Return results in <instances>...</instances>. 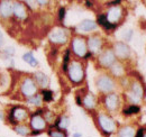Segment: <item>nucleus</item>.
Instances as JSON below:
<instances>
[{
    "label": "nucleus",
    "mask_w": 146,
    "mask_h": 137,
    "mask_svg": "<svg viewBox=\"0 0 146 137\" xmlns=\"http://www.w3.org/2000/svg\"><path fill=\"white\" fill-rule=\"evenodd\" d=\"M68 73L70 80L74 83H80L84 78L83 65L79 61H72L68 67Z\"/></svg>",
    "instance_id": "1"
},
{
    "label": "nucleus",
    "mask_w": 146,
    "mask_h": 137,
    "mask_svg": "<svg viewBox=\"0 0 146 137\" xmlns=\"http://www.w3.org/2000/svg\"><path fill=\"white\" fill-rule=\"evenodd\" d=\"M144 96V90H143V86L138 82V81H135L130 84L129 88V91L127 92V97L129 99V101L131 103H138L142 98Z\"/></svg>",
    "instance_id": "2"
},
{
    "label": "nucleus",
    "mask_w": 146,
    "mask_h": 137,
    "mask_svg": "<svg viewBox=\"0 0 146 137\" xmlns=\"http://www.w3.org/2000/svg\"><path fill=\"white\" fill-rule=\"evenodd\" d=\"M68 32L64 28L61 27H56L54 29L51 31V33L48 34V38L53 44H57V45H62L65 44L68 42Z\"/></svg>",
    "instance_id": "3"
},
{
    "label": "nucleus",
    "mask_w": 146,
    "mask_h": 137,
    "mask_svg": "<svg viewBox=\"0 0 146 137\" xmlns=\"http://www.w3.org/2000/svg\"><path fill=\"white\" fill-rule=\"evenodd\" d=\"M98 124L100 126V128L106 133V134H111L116 130V122L111 117H109L108 115L101 114L98 116Z\"/></svg>",
    "instance_id": "4"
},
{
    "label": "nucleus",
    "mask_w": 146,
    "mask_h": 137,
    "mask_svg": "<svg viewBox=\"0 0 146 137\" xmlns=\"http://www.w3.org/2000/svg\"><path fill=\"white\" fill-rule=\"evenodd\" d=\"M87 49H88V45H87V42L84 38L76 36L72 39V50L76 56L84 57L87 55V51H88Z\"/></svg>",
    "instance_id": "5"
},
{
    "label": "nucleus",
    "mask_w": 146,
    "mask_h": 137,
    "mask_svg": "<svg viewBox=\"0 0 146 137\" xmlns=\"http://www.w3.org/2000/svg\"><path fill=\"white\" fill-rule=\"evenodd\" d=\"M20 90H21V93L23 96L27 97V98H31L33 96H35L37 92V86L35 81L32 79V78H26L20 86Z\"/></svg>",
    "instance_id": "6"
},
{
    "label": "nucleus",
    "mask_w": 146,
    "mask_h": 137,
    "mask_svg": "<svg viewBox=\"0 0 146 137\" xmlns=\"http://www.w3.org/2000/svg\"><path fill=\"white\" fill-rule=\"evenodd\" d=\"M97 86H98V89L101 92L107 93V92H110V91L113 90L115 82H113V80L110 76H108V75H101L97 80Z\"/></svg>",
    "instance_id": "7"
},
{
    "label": "nucleus",
    "mask_w": 146,
    "mask_h": 137,
    "mask_svg": "<svg viewBox=\"0 0 146 137\" xmlns=\"http://www.w3.org/2000/svg\"><path fill=\"white\" fill-rule=\"evenodd\" d=\"M27 116H28V112H27V110H26L25 108L15 107V108L10 111L8 118H9V121H10L11 124H16V122H18V121L25 120L27 118Z\"/></svg>",
    "instance_id": "8"
},
{
    "label": "nucleus",
    "mask_w": 146,
    "mask_h": 137,
    "mask_svg": "<svg viewBox=\"0 0 146 137\" xmlns=\"http://www.w3.org/2000/svg\"><path fill=\"white\" fill-rule=\"evenodd\" d=\"M116 62V55L112 50H106L99 56V63L104 68H110Z\"/></svg>",
    "instance_id": "9"
},
{
    "label": "nucleus",
    "mask_w": 146,
    "mask_h": 137,
    "mask_svg": "<svg viewBox=\"0 0 146 137\" xmlns=\"http://www.w3.org/2000/svg\"><path fill=\"white\" fill-rule=\"evenodd\" d=\"M113 53L120 60H126L130 55V50L127 44H125L124 42H117L113 46Z\"/></svg>",
    "instance_id": "10"
},
{
    "label": "nucleus",
    "mask_w": 146,
    "mask_h": 137,
    "mask_svg": "<svg viewBox=\"0 0 146 137\" xmlns=\"http://www.w3.org/2000/svg\"><path fill=\"white\" fill-rule=\"evenodd\" d=\"M123 16V9L119 6H111L106 15V17L108 19L110 24L116 25V23L119 21V19Z\"/></svg>",
    "instance_id": "11"
},
{
    "label": "nucleus",
    "mask_w": 146,
    "mask_h": 137,
    "mask_svg": "<svg viewBox=\"0 0 146 137\" xmlns=\"http://www.w3.org/2000/svg\"><path fill=\"white\" fill-rule=\"evenodd\" d=\"M31 126L36 132H42L46 127V120L43 116H40L38 114H34L31 118Z\"/></svg>",
    "instance_id": "12"
},
{
    "label": "nucleus",
    "mask_w": 146,
    "mask_h": 137,
    "mask_svg": "<svg viewBox=\"0 0 146 137\" xmlns=\"http://www.w3.org/2000/svg\"><path fill=\"white\" fill-rule=\"evenodd\" d=\"M102 47V39L99 36H91L88 39V49L91 53H98Z\"/></svg>",
    "instance_id": "13"
},
{
    "label": "nucleus",
    "mask_w": 146,
    "mask_h": 137,
    "mask_svg": "<svg viewBox=\"0 0 146 137\" xmlns=\"http://www.w3.org/2000/svg\"><path fill=\"white\" fill-rule=\"evenodd\" d=\"M14 3L10 1H1L0 2V16L2 18H8L13 15Z\"/></svg>",
    "instance_id": "14"
},
{
    "label": "nucleus",
    "mask_w": 146,
    "mask_h": 137,
    "mask_svg": "<svg viewBox=\"0 0 146 137\" xmlns=\"http://www.w3.org/2000/svg\"><path fill=\"white\" fill-rule=\"evenodd\" d=\"M105 106L108 110H116L119 106V97L115 93H110L105 98Z\"/></svg>",
    "instance_id": "15"
},
{
    "label": "nucleus",
    "mask_w": 146,
    "mask_h": 137,
    "mask_svg": "<svg viewBox=\"0 0 146 137\" xmlns=\"http://www.w3.org/2000/svg\"><path fill=\"white\" fill-rule=\"evenodd\" d=\"M96 28H97V24L93 20H90V19H86V20L81 21L78 26V31H80L82 33L91 32V31H94Z\"/></svg>",
    "instance_id": "16"
},
{
    "label": "nucleus",
    "mask_w": 146,
    "mask_h": 137,
    "mask_svg": "<svg viewBox=\"0 0 146 137\" xmlns=\"http://www.w3.org/2000/svg\"><path fill=\"white\" fill-rule=\"evenodd\" d=\"M13 14L19 19H25L27 17V11H26V8L23 3L20 2H15L14 3V10H13Z\"/></svg>",
    "instance_id": "17"
},
{
    "label": "nucleus",
    "mask_w": 146,
    "mask_h": 137,
    "mask_svg": "<svg viewBox=\"0 0 146 137\" xmlns=\"http://www.w3.org/2000/svg\"><path fill=\"white\" fill-rule=\"evenodd\" d=\"M34 79H35L36 83L40 88H46V86H48V84H50L48 76L45 73H43V72H36L34 74Z\"/></svg>",
    "instance_id": "18"
},
{
    "label": "nucleus",
    "mask_w": 146,
    "mask_h": 137,
    "mask_svg": "<svg viewBox=\"0 0 146 137\" xmlns=\"http://www.w3.org/2000/svg\"><path fill=\"white\" fill-rule=\"evenodd\" d=\"M98 23H99V25H101V26H102L105 29H107V31L115 29L116 26H117V25L110 24L109 21H108V19H107V17H106V15H99V16H98Z\"/></svg>",
    "instance_id": "19"
},
{
    "label": "nucleus",
    "mask_w": 146,
    "mask_h": 137,
    "mask_svg": "<svg viewBox=\"0 0 146 137\" xmlns=\"http://www.w3.org/2000/svg\"><path fill=\"white\" fill-rule=\"evenodd\" d=\"M135 129L131 126H125L118 132V137H135Z\"/></svg>",
    "instance_id": "20"
},
{
    "label": "nucleus",
    "mask_w": 146,
    "mask_h": 137,
    "mask_svg": "<svg viewBox=\"0 0 146 137\" xmlns=\"http://www.w3.org/2000/svg\"><path fill=\"white\" fill-rule=\"evenodd\" d=\"M83 104L87 109H92L96 107V97L92 93H87L83 98Z\"/></svg>",
    "instance_id": "21"
},
{
    "label": "nucleus",
    "mask_w": 146,
    "mask_h": 137,
    "mask_svg": "<svg viewBox=\"0 0 146 137\" xmlns=\"http://www.w3.org/2000/svg\"><path fill=\"white\" fill-rule=\"evenodd\" d=\"M110 70H111L112 75H115V76H121L124 74V72H125V68L123 67V64L119 63V62H115L110 67Z\"/></svg>",
    "instance_id": "22"
},
{
    "label": "nucleus",
    "mask_w": 146,
    "mask_h": 137,
    "mask_svg": "<svg viewBox=\"0 0 146 137\" xmlns=\"http://www.w3.org/2000/svg\"><path fill=\"white\" fill-rule=\"evenodd\" d=\"M23 60H24L26 63H28L31 67H37V65H38L37 60L34 57V55H33L32 53H26V54H24V55H23Z\"/></svg>",
    "instance_id": "23"
},
{
    "label": "nucleus",
    "mask_w": 146,
    "mask_h": 137,
    "mask_svg": "<svg viewBox=\"0 0 146 137\" xmlns=\"http://www.w3.org/2000/svg\"><path fill=\"white\" fill-rule=\"evenodd\" d=\"M15 132L17 134H19V135H21V136H28L29 134H32L31 129L27 126H25V125H18V126H16L15 127Z\"/></svg>",
    "instance_id": "24"
},
{
    "label": "nucleus",
    "mask_w": 146,
    "mask_h": 137,
    "mask_svg": "<svg viewBox=\"0 0 146 137\" xmlns=\"http://www.w3.org/2000/svg\"><path fill=\"white\" fill-rule=\"evenodd\" d=\"M56 126H58V128L60 129H66L68 127H69V125H70V118L69 117H61L60 119L56 121V124H55Z\"/></svg>",
    "instance_id": "25"
},
{
    "label": "nucleus",
    "mask_w": 146,
    "mask_h": 137,
    "mask_svg": "<svg viewBox=\"0 0 146 137\" xmlns=\"http://www.w3.org/2000/svg\"><path fill=\"white\" fill-rule=\"evenodd\" d=\"M27 102L29 103V104H33V106H40V103H42V96L35 94V96L28 98Z\"/></svg>",
    "instance_id": "26"
},
{
    "label": "nucleus",
    "mask_w": 146,
    "mask_h": 137,
    "mask_svg": "<svg viewBox=\"0 0 146 137\" xmlns=\"http://www.w3.org/2000/svg\"><path fill=\"white\" fill-rule=\"evenodd\" d=\"M42 97H43V100L46 101V102L52 101V99H53V92H52L51 90L44 89V90L42 91Z\"/></svg>",
    "instance_id": "27"
},
{
    "label": "nucleus",
    "mask_w": 146,
    "mask_h": 137,
    "mask_svg": "<svg viewBox=\"0 0 146 137\" xmlns=\"http://www.w3.org/2000/svg\"><path fill=\"white\" fill-rule=\"evenodd\" d=\"M137 112H139V108L135 104H131V106L127 107L126 109H124L125 115H133V114H137Z\"/></svg>",
    "instance_id": "28"
},
{
    "label": "nucleus",
    "mask_w": 146,
    "mask_h": 137,
    "mask_svg": "<svg viewBox=\"0 0 146 137\" xmlns=\"http://www.w3.org/2000/svg\"><path fill=\"white\" fill-rule=\"evenodd\" d=\"M48 135L51 137H66V133L63 132V130H50L48 132Z\"/></svg>",
    "instance_id": "29"
},
{
    "label": "nucleus",
    "mask_w": 146,
    "mask_h": 137,
    "mask_svg": "<svg viewBox=\"0 0 146 137\" xmlns=\"http://www.w3.org/2000/svg\"><path fill=\"white\" fill-rule=\"evenodd\" d=\"M131 36H133V31H131V29H125V31H123L121 38H123L124 41H130Z\"/></svg>",
    "instance_id": "30"
},
{
    "label": "nucleus",
    "mask_w": 146,
    "mask_h": 137,
    "mask_svg": "<svg viewBox=\"0 0 146 137\" xmlns=\"http://www.w3.org/2000/svg\"><path fill=\"white\" fill-rule=\"evenodd\" d=\"M69 60H70V51L68 50V51L65 52V54H64V60H63V70L64 71H66L68 70V67H69Z\"/></svg>",
    "instance_id": "31"
},
{
    "label": "nucleus",
    "mask_w": 146,
    "mask_h": 137,
    "mask_svg": "<svg viewBox=\"0 0 146 137\" xmlns=\"http://www.w3.org/2000/svg\"><path fill=\"white\" fill-rule=\"evenodd\" d=\"M64 16H65V9L62 7V8H60V10H58V18H60L61 20H63Z\"/></svg>",
    "instance_id": "32"
},
{
    "label": "nucleus",
    "mask_w": 146,
    "mask_h": 137,
    "mask_svg": "<svg viewBox=\"0 0 146 137\" xmlns=\"http://www.w3.org/2000/svg\"><path fill=\"white\" fill-rule=\"evenodd\" d=\"M5 52H6V53H8L9 55H13V54L15 53V50H14V47H8V49H6V50H5Z\"/></svg>",
    "instance_id": "33"
},
{
    "label": "nucleus",
    "mask_w": 146,
    "mask_h": 137,
    "mask_svg": "<svg viewBox=\"0 0 146 137\" xmlns=\"http://www.w3.org/2000/svg\"><path fill=\"white\" fill-rule=\"evenodd\" d=\"M143 135H144V129H138V132H137L135 137H143Z\"/></svg>",
    "instance_id": "34"
},
{
    "label": "nucleus",
    "mask_w": 146,
    "mask_h": 137,
    "mask_svg": "<svg viewBox=\"0 0 146 137\" xmlns=\"http://www.w3.org/2000/svg\"><path fill=\"white\" fill-rule=\"evenodd\" d=\"M3 44V36H2V33L0 32V46Z\"/></svg>",
    "instance_id": "35"
},
{
    "label": "nucleus",
    "mask_w": 146,
    "mask_h": 137,
    "mask_svg": "<svg viewBox=\"0 0 146 137\" xmlns=\"http://www.w3.org/2000/svg\"><path fill=\"white\" fill-rule=\"evenodd\" d=\"M82 135L80 134V133H75V134H73V137H81Z\"/></svg>",
    "instance_id": "36"
},
{
    "label": "nucleus",
    "mask_w": 146,
    "mask_h": 137,
    "mask_svg": "<svg viewBox=\"0 0 146 137\" xmlns=\"http://www.w3.org/2000/svg\"><path fill=\"white\" fill-rule=\"evenodd\" d=\"M143 137H146V134L144 133V135H143Z\"/></svg>",
    "instance_id": "37"
}]
</instances>
